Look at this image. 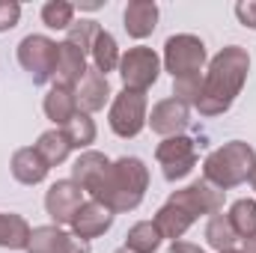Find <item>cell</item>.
I'll list each match as a JSON object with an SVG mask.
<instances>
[{"label":"cell","mask_w":256,"mask_h":253,"mask_svg":"<svg viewBox=\"0 0 256 253\" xmlns=\"http://www.w3.org/2000/svg\"><path fill=\"white\" fill-rule=\"evenodd\" d=\"M57 57H60V45L48 36L30 33L18 42V63L21 68L33 78V84H48L54 80L57 72Z\"/></svg>","instance_id":"cell-4"},{"label":"cell","mask_w":256,"mask_h":253,"mask_svg":"<svg viewBox=\"0 0 256 253\" xmlns=\"http://www.w3.org/2000/svg\"><path fill=\"white\" fill-rule=\"evenodd\" d=\"M108 170H110V158L90 149V152H80V158L72 164V182L92 196L96 188L102 185V179H104Z\"/></svg>","instance_id":"cell-15"},{"label":"cell","mask_w":256,"mask_h":253,"mask_svg":"<svg viewBox=\"0 0 256 253\" xmlns=\"http://www.w3.org/2000/svg\"><path fill=\"white\" fill-rule=\"evenodd\" d=\"M220 253H238V250H220Z\"/></svg>","instance_id":"cell-37"},{"label":"cell","mask_w":256,"mask_h":253,"mask_svg":"<svg viewBox=\"0 0 256 253\" xmlns=\"http://www.w3.org/2000/svg\"><path fill=\"white\" fill-rule=\"evenodd\" d=\"M250 185H254V190H256V167H254V173H250Z\"/></svg>","instance_id":"cell-35"},{"label":"cell","mask_w":256,"mask_h":253,"mask_svg":"<svg viewBox=\"0 0 256 253\" xmlns=\"http://www.w3.org/2000/svg\"><path fill=\"white\" fill-rule=\"evenodd\" d=\"M9 167H12V176H15L21 185H39V182H45V176H48V170H51L33 146L18 149V152L12 155V164H9Z\"/></svg>","instance_id":"cell-18"},{"label":"cell","mask_w":256,"mask_h":253,"mask_svg":"<svg viewBox=\"0 0 256 253\" xmlns=\"http://www.w3.org/2000/svg\"><path fill=\"white\" fill-rule=\"evenodd\" d=\"M167 202H173L176 208H182L191 220L206 218V214L212 218V214L224 212V190H218L214 185H208L206 179H200V182H191L188 188L173 190Z\"/></svg>","instance_id":"cell-9"},{"label":"cell","mask_w":256,"mask_h":253,"mask_svg":"<svg viewBox=\"0 0 256 253\" xmlns=\"http://www.w3.org/2000/svg\"><path fill=\"white\" fill-rule=\"evenodd\" d=\"M114 218H116V214H114L108 206H102L98 200H86V202L80 206V212L74 214L72 230H74V236H78V238L90 242V238L104 236V232L114 226Z\"/></svg>","instance_id":"cell-13"},{"label":"cell","mask_w":256,"mask_h":253,"mask_svg":"<svg viewBox=\"0 0 256 253\" xmlns=\"http://www.w3.org/2000/svg\"><path fill=\"white\" fill-rule=\"evenodd\" d=\"M155 158L161 164V173L167 182H179L196 167V143L191 137H164L155 149Z\"/></svg>","instance_id":"cell-8"},{"label":"cell","mask_w":256,"mask_h":253,"mask_svg":"<svg viewBox=\"0 0 256 253\" xmlns=\"http://www.w3.org/2000/svg\"><path fill=\"white\" fill-rule=\"evenodd\" d=\"M126 21V33L131 39H146L152 36V30L158 27V3L152 0H131L122 12Z\"/></svg>","instance_id":"cell-16"},{"label":"cell","mask_w":256,"mask_h":253,"mask_svg":"<svg viewBox=\"0 0 256 253\" xmlns=\"http://www.w3.org/2000/svg\"><path fill=\"white\" fill-rule=\"evenodd\" d=\"M42 21L51 30H68L74 24V6L66 0H48L42 6Z\"/></svg>","instance_id":"cell-29"},{"label":"cell","mask_w":256,"mask_h":253,"mask_svg":"<svg viewBox=\"0 0 256 253\" xmlns=\"http://www.w3.org/2000/svg\"><path fill=\"white\" fill-rule=\"evenodd\" d=\"M256 167V149L244 140H230L214 149L202 164V179L218 190H230L250 179Z\"/></svg>","instance_id":"cell-3"},{"label":"cell","mask_w":256,"mask_h":253,"mask_svg":"<svg viewBox=\"0 0 256 253\" xmlns=\"http://www.w3.org/2000/svg\"><path fill=\"white\" fill-rule=\"evenodd\" d=\"M170 253H206L200 244H194V242H185V238H179V242H173L170 244Z\"/></svg>","instance_id":"cell-33"},{"label":"cell","mask_w":256,"mask_h":253,"mask_svg":"<svg viewBox=\"0 0 256 253\" xmlns=\"http://www.w3.org/2000/svg\"><path fill=\"white\" fill-rule=\"evenodd\" d=\"M114 253H134V250H128V248H120V250H114Z\"/></svg>","instance_id":"cell-36"},{"label":"cell","mask_w":256,"mask_h":253,"mask_svg":"<svg viewBox=\"0 0 256 253\" xmlns=\"http://www.w3.org/2000/svg\"><path fill=\"white\" fill-rule=\"evenodd\" d=\"M164 66L173 74V80L196 78L202 72V66H206V45H202V39H196L191 33L170 36L164 42Z\"/></svg>","instance_id":"cell-5"},{"label":"cell","mask_w":256,"mask_h":253,"mask_svg":"<svg viewBox=\"0 0 256 253\" xmlns=\"http://www.w3.org/2000/svg\"><path fill=\"white\" fill-rule=\"evenodd\" d=\"M230 224L238 232V238H254L256 236V200H236L230 208Z\"/></svg>","instance_id":"cell-26"},{"label":"cell","mask_w":256,"mask_h":253,"mask_svg":"<svg viewBox=\"0 0 256 253\" xmlns=\"http://www.w3.org/2000/svg\"><path fill=\"white\" fill-rule=\"evenodd\" d=\"M155 230L161 232V238H170V242H179L185 232H188V226H191L194 220L182 212V208H176L173 202H164L161 208H158V214H155Z\"/></svg>","instance_id":"cell-20"},{"label":"cell","mask_w":256,"mask_h":253,"mask_svg":"<svg viewBox=\"0 0 256 253\" xmlns=\"http://www.w3.org/2000/svg\"><path fill=\"white\" fill-rule=\"evenodd\" d=\"M30 224L21 218V214H6L0 212V248H9V250H27L30 244Z\"/></svg>","instance_id":"cell-21"},{"label":"cell","mask_w":256,"mask_h":253,"mask_svg":"<svg viewBox=\"0 0 256 253\" xmlns=\"http://www.w3.org/2000/svg\"><path fill=\"white\" fill-rule=\"evenodd\" d=\"M86 54H80L74 45L60 42V57H57V72H54V84L63 86H78L80 78L86 74Z\"/></svg>","instance_id":"cell-19"},{"label":"cell","mask_w":256,"mask_h":253,"mask_svg":"<svg viewBox=\"0 0 256 253\" xmlns=\"http://www.w3.org/2000/svg\"><path fill=\"white\" fill-rule=\"evenodd\" d=\"M18 18H21V3H15V0H0V33L12 30V27L18 24Z\"/></svg>","instance_id":"cell-31"},{"label":"cell","mask_w":256,"mask_h":253,"mask_svg":"<svg viewBox=\"0 0 256 253\" xmlns=\"http://www.w3.org/2000/svg\"><path fill=\"white\" fill-rule=\"evenodd\" d=\"M200 90H202V74L173 80V98H179V102H182V104H188V108H191V104H196Z\"/></svg>","instance_id":"cell-30"},{"label":"cell","mask_w":256,"mask_h":253,"mask_svg":"<svg viewBox=\"0 0 256 253\" xmlns=\"http://www.w3.org/2000/svg\"><path fill=\"white\" fill-rule=\"evenodd\" d=\"M146 92H134V90H122L114 102H110V114H108V122L110 131L116 137H137L143 128H146Z\"/></svg>","instance_id":"cell-6"},{"label":"cell","mask_w":256,"mask_h":253,"mask_svg":"<svg viewBox=\"0 0 256 253\" xmlns=\"http://www.w3.org/2000/svg\"><path fill=\"white\" fill-rule=\"evenodd\" d=\"M42 108H45V116H48L54 126L63 128L66 122H68V120H74V114H78V92H74V86L54 84V86L48 90V96H45Z\"/></svg>","instance_id":"cell-17"},{"label":"cell","mask_w":256,"mask_h":253,"mask_svg":"<svg viewBox=\"0 0 256 253\" xmlns=\"http://www.w3.org/2000/svg\"><path fill=\"white\" fill-rule=\"evenodd\" d=\"M66 33H68V36H66V42H68V45H74L80 54H90V51H92L96 36L102 33V27H98V21H92V18H80V21H74Z\"/></svg>","instance_id":"cell-28"},{"label":"cell","mask_w":256,"mask_h":253,"mask_svg":"<svg viewBox=\"0 0 256 253\" xmlns=\"http://www.w3.org/2000/svg\"><path fill=\"white\" fill-rule=\"evenodd\" d=\"M149 185V170L140 158L122 155L116 161H110V170L104 173L102 185L96 188L92 200H98L102 206H108L114 214L131 212L143 202V194Z\"/></svg>","instance_id":"cell-2"},{"label":"cell","mask_w":256,"mask_h":253,"mask_svg":"<svg viewBox=\"0 0 256 253\" xmlns=\"http://www.w3.org/2000/svg\"><path fill=\"white\" fill-rule=\"evenodd\" d=\"M126 248L134 253H155L161 248V232L155 230L152 220H140L128 230L126 236Z\"/></svg>","instance_id":"cell-25"},{"label":"cell","mask_w":256,"mask_h":253,"mask_svg":"<svg viewBox=\"0 0 256 253\" xmlns=\"http://www.w3.org/2000/svg\"><path fill=\"white\" fill-rule=\"evenodd\" d=\"M78 92V110L80 114H96L110 102V84L108 74H102L98 68H86V74L80 78V84L74 86Z\"/></svg>","instance_id":"cell-14"},{"label":"cell","mask_w":256,"mask_h":253,"mask_svg":"<svg viewBox=\"0 0 256 253\" xmlns=\"http://www.w3.org/2000/svg\"><path fill=\"white\" fill-rule=\"evenodd\" d=\"M236 15H238V21L244 24V27H250L256 30V0H242V3H236Z\"/></svg>","instance_id":"cell-32"},{"label":"cell","mask_w":256,"mask_h":253,"mask_svg":"<svg viewBox=\"0 0 256 253\" xmlns=\"http://www.w3.org/2000/svg\"><path fill=\"white\" fill-rule=\"evenodd\" d=\"M27 253H90V242L78 238L74 232H63L57 224L36 226L30 232Z\"/></svg>","instance_id":"cell-10"},{"label":"cell","mask_w":256,"mask_h":253,"mask_svg":"<svg viewBox=\"0 0 256 253\" xmlns=\"http://www.w3.org/2000/svg\"><path fill=\"white\" fill-rule=\"evenodd\" d=\"M90 57H92V68H98L102 74L120 68V60H122V54H120V48H116V39H114L108 30H102V33L96 36Z\"/></svg>","instance_id":"cell-23"},{"label":"cell","mask_w":256,"mask_h":253,"mask_svg":"<svg viewBox=\"0 0 256 253\" xmlns=\"http://www.w3.org/2000/svg\"><path fill=\"white\" fill-rule=\"evenodd\" d=\"M188 122H191V108L182 104L179 98H164V102H158V104L152 108L149 120H146V126L152 128L155 134H161V137H179V134L188 128Z\"/></svg>","instance_id":"cell-12"},{"label":"cell","mask_w":256,"mask_h":253,"mask_svg":"<svg viewBox=\"0 0 256 253\" xmlns=\"http://www.w3.org/2000/svg\"><path fill=\"white\" fill-rule=\"evenodd\" d=\"M120 74H122V90H134V92H146L158 74H161V57L146 48V45H137V48H128L120 60Z\"/></svg>","instance_id":"cell-7"},{"label":"cell","mask_w":256,"mask_h":253,"mask_svg":"<svg viewBox=\"0 0 256 253\" xmlns=\"http://www.w3.org/2000/svg\"><path fill=\"white\" fill-rule=\"evenodd\" d=\"M206 242H208L218 253H220V250H232V244L238 242V232L232 230L230 214L218 212V214H212V218H208V224H206Z\"/></svg>","instance_id":"cell-24"},{"label":"cell","mask_w":256,"mask_h":253,"mask_svg":"<svg viewBox=\"0 0 256 253\" xmlns=\"http://www.w3.org/2000/svg\"><path fill=\"white\" fill-rule=\"evenodd\" d=\"M84 206V190L78 188L72 179H63V182H54L48 194H45V212L51 214V220L60 226V224H72L74 214L80 212Z\"/></svg>","instance_id":"cell-11"},{"label":"cell","mask_w":256,"mask_h":253,"mask_svg":"<svg viewBox=\"0 0 256 253\" xmlns=\"http://www.w3.org/2000/svg\"><path fill=\"white\" fill-rule=\"evenodd\" d=\"M248 72H250V57L244 48L238 45H230L224 48L212 63L208 72L202 74V90H200V98H196V110L202 116H220L232 108L236 96L242 92L244 80H248Z\"/></svg>","instance_id":"cell-1"},{"label":"cell","mask_w":256,"mask_h":253,"mask_svg":"<svg viewBox=\"0 0 256 253\" xmlns=\"http://www.w3.org/2000/svg\"><path fill=\"white\" fill-rule=\"evenodd\" d=\"M244 253H256V236L254 238H244Z\"/></svg>","instance_id":"cell-34"},{"label":"cell","mask_w":256,"mask_h":253,"mask_svg":"<svg viewBox=\"0 0 256 253\" xmlns=\"http://www.w3.org/2000/svg\"><path fill=\"white\" fill-rule=\"evenodd\" d=\"M63 134L72 149H86L90 143H96V122L90 120V114H74V120H68L63 126Z\"/></svg>","instance_id":"cell-27"},{"label":"cell","mask_w":256,"mask_h":253,"mask_svg":"<svg viewBox=\"0 0 256 253\" xmlns=\"http://www.w3.org/2000/svg\"><path fill=\"white\" fill-rule=\"evenodd\" d=\"M33 149L42 155V161H45L48 167L63 164L66 158H68V152H72V146H68V140H66L63 128H51V131L39 134V140H36V146H33Z\"/></svg>","instance_id":"cell-22"}]
</instances>
